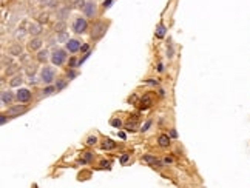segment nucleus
Returning a JSON list of instances; mask_svg holds the SVG:
<instances>
[{"mask_svg":"<svg viewBox=\"0 0 250 188\" xmlns=\"http://www.w3.org/2000/svg\"><path fill=\"white\" fill-rule=\"evenodd\" d=\"M107 28H108V25H107L105 22H97V23H94L93 31H91V39H93V40L102 39V37L105 36V33H107Z\"/></svg>","mask_w":250,"mask_h":188,"instance_id":"1","label":"nucleus"},{"mask_svg":"<svg viewBox=\"0 0 250 188\" xmlns=\"http://www.w3.org/2000/svg\"><path fill=\"white\" fill-rule=\"evenodd\" d=\"M51 62L54 66H62L65 62H67V54L63 49H56L53 54H51Z\"/></svg>","mask_w":250,"mask_h":188,"instance_id":"2","label":"nucleus"},{"mask_svg":"<svg viewBox=\"0 0 250 188\" xmlns=\"http://www.w3.org/2000/svg\"><path fill=\"white\" fill-rule=\"evenodd\" d=\"M40 79H42L43 83L50 85V83L56 79V71H54V68H51V66H45V68L42 69V72H40Z\"/></svg>","mask_w":250,"mask_h":188,"instance_id":"3","label":"nucleus"},{"mask_svg":"<svg viewBox=\"0 0 250 188\" xmlns=\"http://www.w3.org/2000/svg\"><path fill=\"white\" fill-rule=\"evenodd\" d=\"M87 28H88V23H87V20L83 17H77L74 20V23H73V31L76 34H83L87 31Z\"/></svg>","mask_w":250,"mask_h":188,"instance_id":"4","label":"nucleus"},{"mask_svg":"<svg viewBox=\"0 0 250 188\" xmlns=\"http://www.w3.org/2000/svg\"><path fill=\"white\" fill-rule=\"evenodd\" d=\"M16 97H17L19 102L26 104V102H30V99H31V91L26 89V88H19V91H17V94H16Z\"/></svg>","mask_w":250,"mask_h":188,"instance_id":"5","label":"nucleus"},{"mask_svg":"<svg viewBox=\"0 0 250 188\" xmlns=\"http://www.w3.org/2000/svg\"><path fill=\"white\" fill-rule=\"evenodd\" d=\"M25 111H26V107H23V105H16V107H10L8 108V114L11 117H17V116L23 114Z\"/></svg>","mask_w":250,"mask_h":188,"instance_id":"6","label":"nucleus"},{"mask_svg":"<svg viewBox=\"0 0 250 188\" xmlns=\"http://www.w3.org/2000/svg\"><path fill=\"white\" fill-rule=\"evenodd\" d=\"M83 13L87 17H94L96 16V3L94 2H87L83 6Z\"/></svg>","mask_w":250,"mask_h":188,"instance_id":"7","label":"nucleus"},{"mask_svg":"<svg viewBox=\"0 0 250 188\" xmlns=\"http://www.w3.org/2000/svg\"><path fill=\"white\" fill-rule=\"evenodd\" d=\"M67 49H68L70 53H77V51L80 49V42H79L77 39H70V40L67 42Z\"/></svg>","mask_w":250,"mask_h":188,"instance_id":"8","label":"nucleus"},{"mask_svg":"<svg viewBox=\"0 0 250 188\" xmlns=\"http://www.w3.org/2000/svg\"><path fill=\"white\" fill-rule=\"evenodd\" d=\"M13 92L11 91H2V104L3 105H8V104H11L13 102Z\"/></svg>","mask_w":250,"mask_h":188,"instance_id":"9","label":"nucleus"},{"mask_svg":"<svg viewBox=\"0 0 250 188\" xmlns=\"http://www.w3.org/2000/svg\"><path fill=\"white\" fill-rule=\"evenodd\" d=\"M28 33L33 34V36H39V34L42 33V26H40L39 23H31V25L28 26Z\"/></svg>","mask_w":250,"mask_h":188,"instance_id":"10","label":"nucleus"},{"mask_svg":"<svg viewBox=\"0 0 250 188\" xmlns=\"http://www.w3.org/2000/svg\"><path fill=\"white\" fill-rule=\"evenodd\" d=\"M40 46H42V40L40 39H31V42L28 43V48L31 49V51H36V49H40Z\"/></svg>","mask_w":250,"mask_h":188,"instance_id":"11","label":"nucleus"},{"mask_svg":"<svg viewBox=\"0 0 250 188\" xmlns=\"http://www.w3.org/2000/svg\"><path fill=\"white\" fill-rule=\"evenodd\" d=\"M165 33H167L165 25H164V23H159L158 28H156V37H158V39H162V37L165 36Z\"/></svg>","mask_w":250,"mask_h":188,"instance_id":"12","label":"nucleus"},{"mask_svg":"<svg viewBox=\"0 0 250 188\" xmlns=\"http://www.w3.org/2000/svg\"><path fill=\"white\" fill-rule=\"evenodd\" d=\"M158 143H159L161 147H164V148H165V147H168V145H170V137H168L167 134H161V136H159V139H158Z\"/></svg>","mask_w":250,"mask_h":188,"instance_id":"13","label":"nucleus"},{"mask_svg":"<svg viewBox=\"0 0 250 188\" xmlns=\"http://www.w3.org/2000/svg\"><path fill=\"white\" fill-rule=\"evenodd\" d=\"M37 60H39L40 63H45V62L48 60V51H46V49L39 51V54H37Z\"/></svg>","mask_w":250,"mask_h":188,"instance_id":"14","label":"nucleus"},{"mask_svg":"<svg viewBox=\"0 0 250 188\" xmlns=\"http://www.w3.org/2000/svg\"><path fill=\"white\" fill-rule=\"evenodd\" d=\"M23 82V79H22V76L20 74H17V76H14L11 80H10V85L11 86H20V83Z\"/></svg>","mask_w":250,"mask_h":188,"instance_id":"15","label":"nucleus"},{"mask_svg":"<svg viewBox=\"0 0 250 188\" xmlns=\"http://www.w3.org/2000/svg\"><path fill=\"white\" fill-rule=\"evenodd\" d=\"M102 148H103V150H113V148H116V142L111 140V139H107V140H103Z\"/></svg>","mask_w":250,"mask_h":188,"instance_id":"16","label":"nucleus"},{"mask_svg":"<svg viewBox=\"0 0 250 188\" xmlns=\"http://www.w3.org/2000/svg\"><path fill=\"white\" fill-rule=\"evenodd\" d=\"M144 162H147V163H151V165H158V166H161L162 163L158 160V159H155V157H150V156H144V159H142Z\"/></svg>","mask_w":250,"mask_h":188,"instance_id":"17","label":"nucleus"},{"mask_svg":"<svg viewBox=\"0 0 250 188\" xmlns=\"http://www.w3.org/2000/svg\"><path fill=\"white\" fill-rule=\"evenodd\" d=\"M68 14H70V10H68V8H63V10L57 11V17H59V20H65Z\"/></svg>","mask_w":250,"mask_h":188,"instance_id":"18","label":"nucleus"},{"mask_svg":"<svg viewBox=\"0 0 250 188\" xmlns=\"http://www.w3.org/2000/svg\"><path fill=\"white\" fill-rule=\"evenodd\" d=\"M70 40V36H68V33H65V31H62V33H59L57 34V42H68Z\"/></svg>","mask_w":250,"mask_h":188,"instance_id":"19","label":"nucleus"},{"mask_svg":"<svg viewBox=\"0 0 250 188\" xmlns=\"http://www.w3.org/2000/svg\"><path fill=\"white\" fill-rule=\"evenodd\" d=\"M10 54H13V56H19V54H22V46H20V45H14V46H11V48H10Z\"/></svg>","mask_w":250,"mask_h":188,"instance_id":"20","label":"nucleus"},{"mask_svg":"<svg viewBox=\"0 0 250 188\" xmlns=\"http://www.w3.org/2000/svg\"><path fill=\"white\" fill-rule=\"evenodd\" d=\"M54 91H57V89H56V86H51V85H48L46 88H43L42 94H43V96H51V94H53Z\"/></svg>","mask_w":250,"mask_h":188,"instance_id":"21","label":"nucleus"},{"mask_svg":"<svg viewBox=\"0 0 250 188\" xmlns=\"http://www.w3.org/2000/svg\"><path fill=\"white\" fill-rule=\"evenodd\" d=\"M43 6H56V0H39Z\"/></svg>","mask_w":250,"mask_h":188,"instance_id":"22","label":"nucleus"},{"mask_svg":"<svg viewBox=\"0 0 250 188\" xmlns=\"http://www.w3.org/2000/svg\"><path fill=\"white\" fill-rule=\"evenodd\" d=\"M65 86H67V82H65V80H57V82H56V89H57V91H62Z\"/></svg>","mask_w":250,"mask_h":188,"instance_id":"23","label":"nucleus"},{"mask_svg":"<svg viewBox=\"0 0 250 188\" xmlns=\"http://www.w3.org/2000/svg\"><path fill=\"white\" fill-rule=\"evenodd\" d=\"M68 65H70V68H76V66H79V60L76 57H71L70 62H68Z\"/></svg>","mask_w":250,"mask_h":188,"instance_id":"24","label":"nucleus"},{"mask_svg":"<svg viewBox=\"0 0 250 188\" xmlns=\"http://www.w3.org/2000/svg\"><path fill=\"white\" fill-rule=\"evenodd\" d=\"M96 143H97V137H96V136H90V137L87 139V145L91 147V145H96Z\"/></svg>","mask_w":250,"mask_h":188,"instance_id":"25","label":"nucleus"},{"mask_svg":"<svg viewBox=\"0 0 250 188\" xmlns=\"http://www.w3.org/2000/svg\"><path fill=\"white\" fill-rule=\"evenodd\" d=\"M85 0H76V2H74V6L76 8H79V10H83V6H85Z\"/></svg>","mask_w":250,"mask_h":188,"instance_id":"26","label":"nucleus"},{"mask_svg":"<svg viewBox=\"0 0 250 188\" xmlns=\"http://www.w3.org/2000/svg\"><path fill=\"white\" fill-rule=\"evenodd\" d=\"M67 76H68V79H74V77L77 76V72H76L73 68H70V69L67 71Z\"/></svg>","mask_w":250,"mask_h":188,"instance_id":"27","label":"nucleus"},{"mask_svg":"<svg viewBox=\"0 0 250 188\" xmlns=\"http://www.w3.org/2000/svg\"><path fill=\"white\" fill-rule=\"evenodd\" d=\"M111 125L116 127V128H120V127H122V122H120V119H113V120H111Z\"/></svg>","mask_w":250,"mask_h":188,"instance_id":"28","label":"nucleus"},{"mask_svg":"<svg viewBox=\"0 0 250 188\" xmlns=\"http://www.w3.org/2000/svg\"><path fill=\"white\" fill-rule=\"evenodd\" d=\"M63 28H65V23H63V22H59V23L56 25V31H57V33H62Z\"/></svg>","mask_w":250,"mask_h":188,"instance_id":"29","label":"nucleus"},{"mask_svg":"<svg viewBox=\"0 0 250 188\" xmlns=\"http://www.w3.org/2000/svg\"><path fill=\"white\" fill-rule=\"evenodd\" d=\"M150 127H151V120H147V122H145V123L142 125V128H141V130H142V131H147V130H148Z\"/></svg>","mask_w":250,"mask_h":188,"instance_id":"30","label":"nucleus"},{"mask_svg":"<svg viewBox=\"0 0 250 188\" xmlns=\"http://www.w3.org/2000/svg\"><path fill=\"white\" fill-rule=\"evenodd\" d=\"M111 3H113V0H105V2L102 3V6L107 10V8H110V6H111Z\"/></svg>","mask_w":250,"mask_h":188,"instance_id":"31","label":"nucleus"},{"mask_svg":"<svg viewBox=\"0 0 250 188\" xmlns=\"http://www.w3.org/2000/svg\"><path fill=\"white\" fill-rule=\"evenodd\" d=\"M127 160H128V154H123V156L120 157V163H125Z\"/></svg>","mask_w":250,"mask_h":188,"instance_id":"32","label":"nucleus"},{"mask_svg":"<svg viewBox=\"0 0 250 188\" xmlns=\"http://www.w3.org/2000/svg\"><path fill=\"white\" fill-rule=\"evenodd\" d=\"M39 20H40V22H46V20H48V16H46V14H40V19H39Z\"/></svg>","mask_w":250,"mask_h":188,"instance_id":"33","label":"nucleus"},{"mask_svg":"<svg viewBox=\"0 0 250 188\" xmlns=\"http://www.w3.org/2000/svg\"><path fill=\"white\" fill-rule=\"evenodd\" d=\"M88 48H90L88 45H82V46H80V51H82V53H88Z\"/></svg>","mask_w":250,"mask_h":188,"instance_id":"34","label":"nucleus"},{"mask_svg":"<svg viewBox=\"0 0 250 188\" xmlns=\"http://www.w3.org/2000/svg\"><path fill=\"white\" fill-rule=\"evenodd\" d=\"M0 123H2V125L6 123V116H5V114H2V117H0Z\"/></svg>","mask_w":250,"mask_h":188,"instance_id":"35","label":"nucleus"},{"mask_svg":"<svg viewBox=\"0 0 250 188\" xmlns=\"http://www.w3.org/2000/svg\"><path fill=\"white\" fill-rule=\"evenodd\" d=\"M144 82L148 85H158V80H144Z\"/></svg>","mask_w":250,"mask_h":188,"instance_id":"36","label":"nucleus"},{"mask_svg":"<svg viewBox=\"0 0 250 188\" xmlns=\"http://www.w3.org/2000/svg\"><path fill=\"white\" fill-rule=\"evenodd\" d=\"M158 71H161V72L164 71V65H162V63H159V65H158Z\"/></svg>","mask_w":250,"mask_h":188,"instance_id":"37","label":"nucleus"},{"mask_svg":"<svg viewBox=\"0 0 250 188\" xmlns=\"http://www.w3.org/2000/svg\"><path fill=\"white\" fill-rule=\"evenodd\" d=\"M164 163H171V159H170V157H165V159H164Z\"/></svg>","mask_w":250,"mask_h":188,"instance_id":"38","label":"nucleus"},{"mask_svg":"<svg viewBox=\"0 0 250 188\" xmlns=\"http://www.w3.org/2000/svg\"><path fill=\"white\" fill-rule=\"evenodd\" d=\"M170 134H171V137H176V136H178V134H176V131H175V130H171V131H170Z\"/></svg>","mask_w":250,"mask_h":188,"instance_id":"39","label":"nucleus"},{"mask_svg":"<svg viewBox=\"0 0 250 188\" xmlns=\"http://www.w3.org/2000/svg\"><path fill=\"white\" fill-rule=\"evenodd\" d=\"M100 165H102V166H108V165H110V163H108V162H105V160H103V162H102V163H100Z\"/></svg>","mask_w":250,"mask_h":188,"instance_id":"40","label":"nucleus"}]
</instances>
